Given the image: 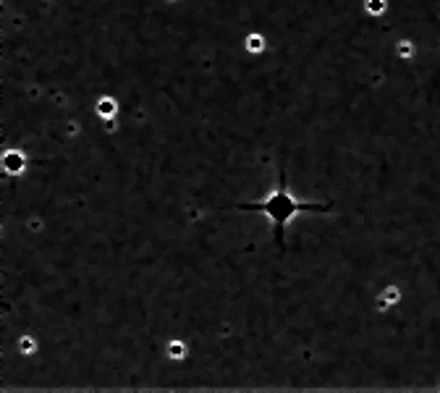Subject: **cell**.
<instances>
[{
    "instance_id": "6da1fadb",
    "label": "cell",
    "mask_w": 440,
    "mask_h": 393,
    "mask_svg": "<svg viewBox=\"0 0 440 393\" xmlns=\"http://www.w3.org/2000/svg\"><path fill=\"white\" fill-rule=\"evenodd\" d=\"M32 166V157L24 147L19 144H8V147H0V176L6 179H21Z\"/></svg>"
},
{
    "instance_id": "7a4b0ae2",
    "label": "cell",
    "mask_w": 440,
    "mask_h": 393,
    "mask_svg": "<svg viewBox=\"0 0 440 393\" xmlns=\"http://www.w3.org/2000/svg\"><path fill=\"white\" fill-rule=\"evenodd\" d=\"M406 302V288L401 283H396V281H388V283H382L378 288V294H375V310L378 315L382 317H388L393 310H398L401 304Z\"/></svg>"
},
{
    "instance_id": "3957f363",
    "label": "cell",
    "mask_w": 440,
    "mask_h": 393,
    "mask_svg": "<svg viewBox=\"0 0 440 393\" xmlns=\"http://www.w3.org/2000/svg\"><path fill=\"white\" fill-rule=\"evenodd\" d=\"M163 357H166V362L170 367L184 365L191 357V341L186 335H170V338H166V344H163Z\"/></svg>"
},
{
    "instance_id": "277c9868",
    "label": "cell",
    "mask_w": 440,
    "mask_h": 393,
    "mask_svg": "<svg viewBox=\"0 0 440 393\" xmlns=\"http://www.w3.org/2000/svg\"><path fill=\"white\" fill-rule=\"evenodd\" d=\"M89 113H92V119H97V121L118 119L121 100L113 95V92H103V95H97L95 100H92V105H89Z\"/></svg>"
},
{
    "instance_id": "5b68a950",
    "label": "cell",
    "mask_w": 440,
    "mask_h": 393,
    "mask_svg": "<svg viewBox=\"0 0 440 393\" xmlns=\"http://www.w3.org/2000/svg\"><path fill=\"white\" fill-rule=\"evenodd\" d=\"M391 0H362V13L367 16H385Z\"/></svg>"
},
{
    "instance_id": "8992f818",
    "label": "cell",
    "mask_w": 440,
    "mask_h": 393,
    "mask_svg": "<svg viewBox=\"0 0 440 393\" xmlns=\"http://www.w3.org/2000/svg\"><path fill=\"white\" fill-rule=\"evenodd\" d=\"M416 55V45L412 40H401V42H396V58L409 63V60H414Z\"/></svg>"
}]
</instances>
